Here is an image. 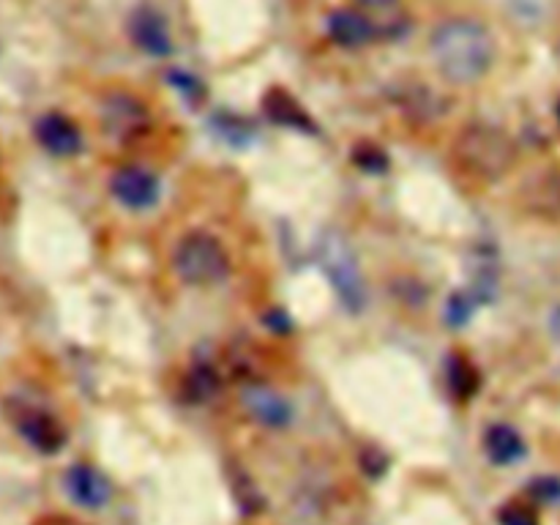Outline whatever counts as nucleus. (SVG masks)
<instances>
[{
	"label": "nucleus",
	"instance_id": "4",
	"mask_svg": "<svg viewBox=\"0 0 560 525\" xmlns=\"http://www.w3.org/2000/svg\"><path fill=\"white\" fill-rule=\"evenodd\" d=\"M454 153H457V159L470 173L485 175V178H498V175H503L514 164L512 140L503 131L490 129V126L465 129Z\"/></svg>",
	"mask_w": 560,
	"mask_h": 525
},
{
	"label": "nucleus",
	"instance_id": "8",
	"mask_svg": "<svg viewBox=\"0 0 560 525\" xmlns=\"http://www.w3.org/2000/svg\"><path fill=\"white\" fill-rule=\"evenodd\" d=\"M63 485L71 501L82 509H91V512L104 509L109 503V498H113V485H109L107 476L85 463L71 465V468L66 470Z\"/></svg>",
	"mask_w": 560,
	"mask_h": 525
},
{
	"label": "nucleus",
	"instance_id": "21",
	"mask_svg": "<svg viewBox=\"0 0 560 525\" xmlns=\"http://www.w3.org/2000/svg\"><path fill=\"white\" fill-rule=\"evenodd\" d=\"M474 304L476 301L468 299L465 293L452 295V301H448V323H452V326H463L470 317V312H474Z\"/></svg>",
	"mask_w": 560,
	"mask_h": 525
},
{
	"label": "nucleus",
	"instance_id": "20",
	"mask_svg": "<svg viewBox=\"0 0 560 525\" xmlns=\"http://www.w3.org/2000/svg\"><path fill=\"white\" fill-rule=\"evenodd\" d=\"M353 159L361 170H366V173H386L388 167V159L383 156V151H377L375 145H359L355 148Z\"/></svg>",
	"mask_w": 560,
	"mask_h": 525
},
{
	"label": "nucleus",
	"instance_id": "3",
	"mask_svg": "<svg viewBox=\"0 0 560 525\" xmlns=\"http://www.w3.org/2000/svg\"><path fill=\"white\" fill-rule=\"evenodd\" d=\"M173 268L191 288H213L228 279L230 255L217 235L195 230L175 244Z\"/></svg>",
	"mask_w": 560,
	"mask_h": 525
},
{
	"label": "nucleus",
	"instance_id": "22",
	"mask_svg": "<svg viewBox=\"0 0 560 525\" xmlns=\"http://www.w3.org/2000/svg\"><path fill=\"white\" fill-rule=\"evenodd\" d=\"M359 3L372 5V9H383V5H392V3H397V0H359Z\"/></svg>",
	"mask_w": 560,
	"mask_h": 525
},
{
	"label": "nucleus",
	"instance_id": "9",
	"mask_svg": "<svg viewBox=\"0 0 560 525\" xmlns=\"http://www.w3.org/2000/svg\"><path fill=\"white\" fill-rule=\"evenodd\" d=\"M36 140L52 156L66 159L82 151V135L71 118L63 113H44L36 120Z\"/></svg>",
	"mask_w": 560,
	"mask_h": 525
},
{
	"label": "nucleus",
	"instance_id": "17",
	"mask_svg": "<svg viewBox=\"0 0 560 525\" xmlns=\"http://www.w3.org/2000/svg\"><path fill=\"white\" fill-rule=\"evenodd\" d=\"M498 523L501 525H539V517H536L534 506L520 501H509L506 506L498 512Z\"/></svg>",
	"mask_w": 560,
	"mask_h": 525
},
{
	"label": "nucleus",
	"instance_id": "12",
	"mask_svg": "<svg viewBox=\"0 0 560 525\" xmlns=\"http://www.w3.org/2000/svg\"><path fill=\"white\" fill-rule=\"evenodd\" d=\"M485 452L495 465H514L525 457L528 446L512 424H492L485 432Z\"/></svg>",
	"mask_w": 560,
	"mask_h": 525
},
{
	"label": "nucleus",
	"instance_id": "23",
	"mask_svg": "<svg viewBox=\"0 0 560 525\" xmlns=\"http://www.w3.org/2000/svg\"><path fill=\"white\" fill-rule=\"evenodd\" d=\"M558 120H560V102H558Z\"/></svg>",
	"mask_w": 560,
	"mask_h": 525
},
{
	"label": "nucleus",
	"instance_id": "1",
	"mask_svg": "<svg viewBox=\"0 0 560 525\" xmlns=\"http://www.w3.org/2000/svg\"><path fill=\"white\" fill-rule=\"evenodd\" d=\"M430 55L448 82L474 85L495 63V38L485 22L457 16L432 31Z\"/></svg>",
	"mask_w": 560,
	"mask_h": 525
},
{
	"label": "nucleus",
	"instance_id": "16",
	"mask_svg": "<svg viewBox=\"0 0 560 525\" xmlns=\"http://www.w3.org/2000/svg\"><path fill=\"white\" fill-rule=\"evenodd\" d=\"M217 388H219L217 372L206 364H197L195 370H191L189 381H186V394H189L195 402H202V399L213 397V394H217Z\"/></svg>",
	"mask_w": 560,
	"mask_h": 525
},
{
	"label": "nucleus",
	"instance_id": "10",
	"mask_svg": "<svg viewBox=\"0 0 560 525\" xmlns=\"http://www.w3.org/2000/svg\"><path fill=\"white\" fill-rule=\"evenodd\" d=\"M129 36L142 52L153 55V58H164L173 52V36H170L167 22L153 9H137L129 16Z\"/></svg>",
	"mask_w": 560,
	"mask_h": 525
},
{
	"label": "nucleus",
	"instance_id": "18",
	"mask_svg": "<svg viewBox=\"0 0 560 525\" xmlns=\"http://www.w3.org/2000/svg\"><path fill=\"white\" fill-rule=\"evenodd\" d=\"M528 492H530V498H534L536 503L558 506V503H560V479H558V476H539V479L530 481Z\"/></svg>",
	"mask_w": 560,
	"mask_h": 525
},
{
	"label": "nucleus",
	"instance_id": "14",
	"mask_svg": "<svg viewBox=\"0 0 560 525\" xmlns=\"http://www.w3.org/2000/svg\"><path fill=\"white\" fill-rule=\"evenodd\" d=\"M104 113H107V124L113 135H131V131L145 124V113L131 98H115V102L107 104Z\"/></svg>",
	"mask_w": 560,
	"mask_h": 525
},
{
	"label": "nucleus",
	"instance_id": "5",
	"mask_svg": "<svg viewBox=\"0 0 560 525\" xmlns=\"http://www.w3.org/2000/svg\"><path fill=\"white\" fill-rule=\"evenodd\" d=\"M14 427L27 446L36 448L38 454H58L66 446V430L60 421L36 405H20L14 410Z\"/></svg>",
	"mask_w": 560,
	"mask_h": 525
},
{
	"label": "nucleus",
	"instance_id": "7",
	"mask_svg": "<svg viewBox=\"0 0 560 525\" xmlns=\"http://www.w3.org/2000/svg\"><path fill=\"white\" fill-rule=\"evenodd\" d=\"M241 402L249 410V416L260 424L271 427V430H282L293 421V405L284 394L277 388L266 386V383H246L241 392Z\"/></svg>",
	"mask_w": 560,
	"mask_h": 525
},
{
	"label": "nucleus",
	"instance_id": "15",
	"mask_svg": "<svg viewBox=\"0 0 560 525\" xmlns=\"http://www.w3.org/2000/svg\"><path fill=\"white\" fill-rule=\"evenodd\" d=\"M448 386H452L454 397L459 399L474 397L476 388H479V372L465 355H452V361H448Z\"/></svg>",
	"mask_w": 560,
	"mask_h": 525
},
{
	"label": "nucleus",
	"instance_id": "13",
	"mask_svg": "<svg viewBox=\"0 0 560 525\" xmlns=\"http://www.w3.org/2000/svg\"><path fill=\"white\" fill-rule=\"evenodd\" d=\"M262 107H266L268 118H271L273 124L290 126V129H301V131H315V124L310 120L306 109L301 107L288 91H282V88H273V91L266 96V102H262Z\"/></svg>",
	"mask_w": 560,
	"mask_h": 525
},
{
	"label": "nucleus",
	"instance_id": "19",
	"mask_svg": "<svg viewBox=\"0 0 560 525\" xmlns=\"http://www.w3.org/2000/svg\"><path fill=\"white\" fill-rule=\"evenodd\" d=\"M167 80L173 82V85L178 88V91L184 93V96L189 98V102H200V98L206 96V88H202V82L197 80V77H191L189 71H180V69H175V71H170V74H167Z\"/></svg>",
	"mask_w": 560,
	"mask_h": 525
},
{
	"label": "nucleus",
	"instance_id": "11",
	"mask_svg": "<svg viewBox=\"0 0 560 525\" xmlns=\"http://www.w3.org/2000/svg\"><path fill=\"white\" fill-rule=\"evenodd\" d=\"M326 27H328V36H331V42H337L339 47H348V49L366 47V44L375 42V36H377L375 22L355 9L331 11V14H328Z\"/></svg>",
	"mask_w": 560,
	"mask_h": 525
},
{
	"label": "nucleus",
	"instance_id": "6",
	"mask_svg": "<svg viewBox=\"0 0 560 525\" xmlns=\"http://www.w3.org/2000/svg\"><path fill=\"white\" fill-rule=\"evenodd\" d=\"M109 189H113L115 200L131 211H148V208L156 206L159 195H162V184H159L156 175L140 164L120 167L109 180Z\"/></svg>",
	"mask_w": 560,
	"mask_h": 525
},
{
	"label": "nucleus",
	"instance_id": "2",
	"mask_svg": "<svg viewBox=\"0 0 560 525\" xmlns=\"http://www.w3.org/2000/svg\"><path fill=\"white\" fill-rule=\"evenodd\" d=\"M317 262H320L323 273L331 282L334 293L339 295L345 310L361 312L366 306V284L364 273H361L359 260L353 255V246L348 244L342 233L337 230H326L317 241Z\"/></svg>",
	"mask_w": 560,
	"mask_h": 525
}]
</instances>
